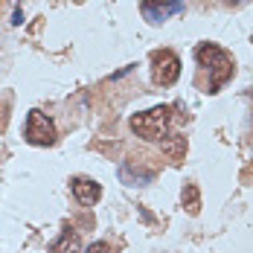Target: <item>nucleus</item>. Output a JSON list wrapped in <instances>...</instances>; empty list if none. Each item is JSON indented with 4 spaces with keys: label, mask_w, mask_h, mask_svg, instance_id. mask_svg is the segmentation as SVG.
<instances>
[{
    "label": "nucleus",
    "mask_w": 253,
    "mask_h": 253,
    "mask_svg": "<svg viewBox=\"0 0 253 253\" xmlns=\"http://www.w3.org/2000/svg\"><path fill=\"white\" fill-rule=\"evenodd\" d=\"M117 175H120V180H123L126 186H146V183H152V180H154V172L134 166L131 160H123V163H120Z\"/></svg>",
    "instance_id": "nucleus-7"
},
{
    "label": "nucleus",
    "mask_w": 253,
    "mask_h": 253,
    "mask_svg": "<svg viewBox=\"0 0 253 253\" xmlns=\"http://www.w3.org/2000/svg\"><path fill=\"white\" fill-rule=\"evenodd\" d=\"M186 6L183 0H143L140 3V15L149 21V24H163L169 21L172 15H180Z\"/></svg>",
    "instance_id": "nucleus-5"
},
{
    "label": "nucleus",
    "mask_w": 253,
    "mask_h": 253,
    "mask_svg": "<svg viewBox=\"0 0 253 253\" xmlns=\"http://www.w3.org/2000/svg\"><path fill=\"white\" fill-rule=\"evenodd\" d=\"M195 61L201 64L204 70H210V93H218L221 84H227L233 79V70H236L233 55L224 47L212 44V41H204L201 47L195 50Z\"/></svg>",
    "instance_id": "nucleus-1"
},
{
    "label": "nucleus",
    "mask_w": 253,
    "mask_h": 253,
    "mask_svg": "<svg viewBox=\"0 0 253 253\" xmlns=\"http://www.w3.org/2000/svg\"><path fill=\"white\" fill-rule=\"evenodd\" d=\"M166 152L172 157H180L183 154V137H175V146H166Z\"/></svg>",
    "instance_id": "nucleus-10"
},
{
    "label": "nucleus",
    "mask_w": 253,
    "mask_h": 253,
    "mask_svg": "<svg viewBox=\"0 0 253 253\" xmlns=\"http://www.w3.org/2000/svg\"><path fill=\"white\" fill-rule=\"evenodd\" d=\"M24 137H26V143H32V146H52L58 140V131H55V123L50 117L35 108V111L26 114Z\"/></svg>",
    "instance_id": "nucleus-3"
},
{
    "label": "nucleus",
    "mask_w": 253,
    "mask_h": 253,
    "mask_svg": "<svg viewBox=\"0 0 253 253\" xmlns=\"http://www.w3.org/2000/svg\"><path fill=\"white\" fill-rule=\"evenodd\" d=\"M50 253H82V239L73 227H64L61 236L50 242Z\"/></svg>",
    "instance_id": "nucleus-8"
},
{
    "label": "nucleus",
    "mask_w": 253,
    "mask_h": 253,
    "mask_svg": "<svg viewBox=\"0 0 253 253\" xmlns=\"http://www.w3.org/2000/svg\"><path fill=\"white\" fill-rule=\"evenodd\" d=\"M169 123H172V108L169 105H157L152 111H143V114H134L128 120L131 131L149 143H157V140H166V131H169Z\"/></svg>",
    "instance_id": "nucleus-2"
},
{
    "label": "nucleus",
    "mask_w": 253,
    "mask_h": 253,
    "mask_svg": "<svg viewBox=\"0 0 253 253\" xmlns=\"http://www.w3.org/2000/svg\"><path fill=\"white\" fill-rule=\"evenodd\" d=\"M84 253H111V245H108V242H93Z\"/></svg>",
    "instance_id": "nucleus-11"
},
{
    "label": "nucleus",
    "mask_w": 253,
    "mask_h": 253,
    "mask_svg": "<svg viewBox=\"0 0 253 253\" xmlns=\"http://www.w3.org/2000/svg\"><path fill=\"white\" fill-rule=\"evenodd\" d=\"M152 79L160 87H172L180 79V58L172 50H154L152 52Z\"/></svg>",
    "instance_id": "nucleus-4"
},
{
    "label": "nucleus",
    "mask_w": 253,
    "mask_h": 253,
    "mask_svg": "<svg viewBox=\"0 0 253 253\" xmlns=\"http://www.w3.org/2000/svg\"><path fill=\"white\" fill-rule=\"evenodd\" d=\"M70 189H73V198L84 207H93L102 198V186L93 177H73L70 180Z\"/></svg>",
    "instance_id": "nucleus-6"
},
{
    "label": "nucleus",
    "mask_w": 253,
    "mask_h": 253,
    "mask_svg": "<svg viewBox=\"0 0 253 253\" xmlns=\"http://www.w3.org/2000/svg\"><path fill=\"white\" fill-rule=\"evenodd\" d=\"M183 204H189V212H198V189H195V183H186V189H183Z\"/></svg>",
    "instance_id": "nucleus-9"
}]
</instances>
